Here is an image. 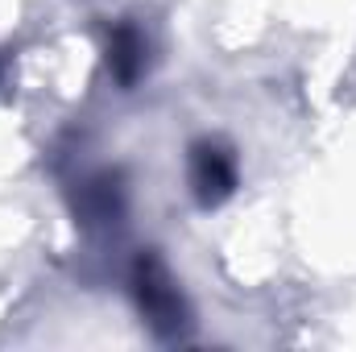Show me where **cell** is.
<instances>
[{
  "mask_svg": "<svg viewBox=\"0 0 356 352\" xmlns=\"http://www.w3.org/2000/svg\"><path fill=\"white\" fill-rule=\"evenodd\" d=\"M133 294H137V307L145 311L149 328L158 336H182L186 328V311H182V294L170 286L166 269L154 262V257H141L133 269Z\"/></svg>",
  "mask_w": 356,
  "mask_h": 352,
  "instance_id": "cell-1",
  "label": "cell"
},
{
  "mask_svg": "<svg viewBox=\"0 0 356 352\" xmlns=\"http://www.w3.org/2000/svg\"><path fill=\"white\" fill-rule=\"evenodd\" d=\"M191 186H195V195H199L203 207H211L224 195H232V186H236V162H232V154H224L211 141L195 145V154H191Z\"/></svg>",
  "mask_w": 356,
  "mask_h": 352,
  "instance_id": "cell-2",
  "label": "cell"
},
{
  "mask_svg": "<svg viewBox=\"0 0 356 352\" xmlns=\"http://www.w3.org/2000/svg\"><path fill=\"white\" fill-rule=\"evenodd\" d=\"M141 54H145L141 33L129 29V25H120V29L112 33V54H108V63H112V71H116L124 83H133V75L141 71Z\"/></svg>",
  "mask_w": 356,
  "mask_h": 352,
  "instance_id": "cell-3",
  "label": "cell"
}]
</instances>
